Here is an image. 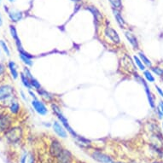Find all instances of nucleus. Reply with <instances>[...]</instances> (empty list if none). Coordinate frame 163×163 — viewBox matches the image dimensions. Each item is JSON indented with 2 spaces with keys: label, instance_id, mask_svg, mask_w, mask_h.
<instances>
[{
  "label": "nucleus",
  "instance_id": "1",
  "mask_svg": "<svg viewBox=\"0 0 163 163\" xmlns=\"http://www.w3.org/2000/svg\"><path fill=\"white\" fill-rule=\"evenodd\" d=\"M50 107H51V110H52V112L55 114V115L57 116V119L59 120L60 122L63 124V125L65 127V129L67 130V132H69V134L72 136L74 138H77L79 137V135L74 132V130H73V128L70 126L69 125V122L68 119H67L66 117L64 116V115L63 114L62 112V110H61V108L59 107V105H57V104H55V103H52V104H50Z\"/></svg>",
  "mask_w": 163,
  "mask_h": 163
},
{
  "label": "nucleus",
  "instance_id": "2",
  "mask_svg": "<svg viewBox=\"0 0 163 163\" xmlns=\"http://www.w3.org/2000/svg\"><path fill=\"white\" fill-rule=\"evenodd\" d=\"M3 136L9 144H18L23 138V129L21 126H11L3 133Z\"/></svg>",
  "mask_w": 163,
  "mask_h": 163
},
{
  "label": "nucleus",
  "instance_id": "3",
  "mask_svg": "<svg viewBox=\"0 0 163 163\" xmlns=\"http://www.w3.org/2000/svg\"><path fill=\"white\" fill-rule=\"evenodd\" d=\"M90 155L93 160L99 163H113L115 161L114 158L110 155L104 153L102 150H91Z\"/></svg>",
  "mask_w": 163,
  "mask_h": 163
},
{
  "label": "nucleus",
  "instance_id": "4",
  "mask_svg": "<svg viewBox=\"0 0 163 163\" xmlns=\"http://www.w3.org/2000/svg\"><path fill=\"white\" fill-rule=\"evenodd\" d=\"M120 64L122 69L125 70V72L133 74L137 73V66L135 64L133 59L129 57L127 54H124L120 60Z\"/></svg>",
  "mask_w": 163,
  "mask_h": 163
},
{
  "label": "nucleus",
  "instance_id": "5",
  "mask_svg": "<svg viewBox=\"0 0 163 163\" xmlns=\"http://www.w3.org/2000/svg\"><path fill=\"white\" fill-rule=\"evenodd\" d=\"M63 149H64V147H63L62 143L57 138H53L50 142L49 146H48V153L50 154V156L53 157L54 159H55L63 151Z\"/></svg>",
  "mask_w": 163,
  "mask_h": 163
},
{
  "label": "nucleus",
  "instance_id": "6",
  "mask_svg": "<svg viewBox=\"0 0 163 163\" xmlns=\"http://www.w3.org/2000/svg\"><path fill=\"white\" fill-rule=\"evenodd\" d=\"M55 163H74V156L69 150L64 148L55 158Z\"/></svg>",
  "mask_w": 163,
  "mask_h": 163
},
{
  "label": "nucleus",
  "instance_id": "7",
  "mask_svg": "<svg viewBox=\"0 0 163 163\" xmlns=\"http://www.w3.org/2000/svg\"><path fill=\"white\" fill-rule=\"evenodd\" d=\"M104 36L106 37L110 43H112L113 44H120V38L118 34L117 31H115V29L112 28L111 27H106L104 28Z\"/></svg>",
  "mask_w": 163,
  "mask_h": 163
},
{
  "label": "nucleus",
  "instance_id": "8",
  "mask_svg": "<svg viewBox=\"0 0 163 163\" xmlns=\"http://www.w3.org/2000/svg\"><path fill=\"white\" fill-rule=\"evenodd\" d=\"M12 117L9 114H3L0 116V133H4L12 126Z\"/></svg>",
  "mask_w": 163,
  "mask_h": 163
},
{
  "label": "nucleus",
  "instance_id": "9",
  "mask_svg": "<svg viewBox=\"0 0 163 163\" xmlns=\"http://www.w3.org/2000/svg\"><path fill=\"white\" fill-rule=\"evenodd\" d=\"M138 81L141 82V84L144 87V91H145V93H146V96H147V98H148V101H149V104H150V106L151 107V109L155 110V96L152 94L150 89L149 85H148L147 82H146V80H145L144 79H143L142 77H140V76H138Z\"/></svg>",
  "mask_w": 163,
  "mask_h": 163
},
{
  "label": "nucleus",
  "instance_id": "10",
  "mask_svg": "<svg viewBox=\"0 0 163 163\" xmlns=\"http://www.w3.org/2000/svg\"><path fill=\"white\" fill-rule=\"evenodd\" d=\"M32 106L33 108V110L39 115H46L49 113L47 107L45 106V104L43 101L39 100L38 98L33 99L32 101Z\"/></svg>",
  "mask_w": 163,
  "mask_h": 163
},
{
  "label": "nucleus",
  "instance_id": "11",
  "mask_svg": "<svg viewBox=\"0 0 163 163\" xmlns=\"http://www.w3.org/2000/svg\"><path fill=\"white\" fill-rule=\"evenodd\" d=\"M14 93V87L10 85H0V102L9 99L13 96Z\"/></svg>",
  "mask_w": 163,
  "mask_h": 163
},
{
  "label": "nucleus",
  "instance_id": "12",
  "mask_svg": "<svg viewBox=\"0 0 163 163\" xmlns=\"http://www.w3.org/2000/svg\"><path fill=\"white\" fill-rule=\"evenodd\" d=\"M52 129L53 132L58 136V138H68V132L65 129V127L63 126V124L60 122L59 120H55L52 123Z\"/></svg>",
  "mask_w": 163,
  "mask_h": 163
},
{
  "label": "nucleus",
  "instance_id": "13",
  "mask_svg": "<svg viewBox=\"0 0 163 163\" xmlns=\"http://www.w3.org/2000/svg\"><path fill=\"white\" fill-rule=\"evenodd\" d=\"M10 34H11V37H12L13 39L15 40V43H16V47H17V50H18V51L21 52V51L25 50L24 49H23L22 42H21V39H20L19 36H18V33H17V31H16L15 26L14 25L10 26Z\"/></svg>",
  "mask_w": 163,
  "mask_h": 163
},
{
  "label": "nucleus",
  "instance_id": "14",
  "mask_svg": "<svg viewBox=\"0 0 163 163\" xmlns=\"http://www.w3.org/2000/svg\"><path fill=\"white\" fill-rule=\"evenodd\" d=\"M6 7L7 6H4V10H6L7 13H8V16L10 17V19L13 22H18L23 18V14H22V12H21L19 10H9Z\"/></svg>",
  "mask_w": 163,
  "mask_h": 163
},
{
  "label": "nucleus",
  "instance_id": "15",
  "mask_svg": "<svg viewBox=\"0 0 163 163\" xmlns=\"http://www.w3.org/2000/svg\"><path fill=\"white\" fill-rule=\"evenodd\" d=\"M125 37L133 49H135V50L139 49V43H138V38H136V36L134 34H132V33H130V32H125Z\"/></svg>",
  "mask_w": 163,
  "mask_h": 163
},
{
  "label": "nucleus",
  "instance_id": "16",
  "mask_svg": "<svg viewBox=\"0 0 163 163\" xmlns=\"http://www.w3.org/2000/svg\"><path fill=\"white\" fill-rule=\"evenodd\" d=\"M37 92H38V94L42 97V99L45 102H47V103H53L54 101V96L51 93H50L49 91H47L46 90H44L43 88H40L39 90H37Z\"/></svg>",
  "mask_w": 163,
  "mask_h": 163
},
{
  "label": "nucleus",
  "instance_id": "17",
  "mask_svg": "<svg viewBox=\"0 0 163 163\" xmlns=\"http://www.w3.org/2000/svg\"><path fill=\"white\" fill-rule=\"evenodd\" d=\"M8 68H9V69H10V74H11L12 78L14 79H16L18 78V76H19V73H18V71H17V66H16V64L15 63V62L10 61L9 63H8Z\"/></svg>",
  "mask_w": 163,
  "mask_h": 163
},
{
  "label": "nucleus",
  "instance_id": "18",
  "mask_svg": "<svg viewBox=\"0 0 163 163\" xmlns=\"http://www.w3.org/2000/svg\"><path fill=\"white\" fill-rule=\"evenodd\" d=\"M114 16H115V18L116 22L119 24L120 27H121L122 28H125V22L124 21V18L122 17V16L120 15V13L118 10L116 9H114L113 10Z\"/></svg>",
  "mask_w": 163,
  "mask_h": 163
},
{
  "label": "nucleus",
  "instance_id": "19",
  "mask_svg": "<svg viewBox=\"0 0 163 163\" xmlns=\"http://www.w3.org/2000/svg\"><path fill=\"white\" fill-rule=\"evenodd\" d=\"M138 57H139V58L141 59V61L143 62V63H144V65L146 66V68H149V69H151L152 67H153V64H152V63H151V61L149 58H148L145 55H144V52H142V51H139L138 52Z\"/></svg>",
  "mask_w": 163,
  "mask_h": 163
},
{
  "label": "nucleus",
  "instance_id": "20",
  "mask_svg": "<svg viewBox=\"0 0 163 163\" xmlns=\"http://www.w3.org/2000/svg\"><path fill=\"white\" fill-rule=\"evenodd\" d=\"M20 77H21V80H22V84H23V85H24L26 88H28V90L33 89L31 86V83H30V79L24 73H21V74H20Z\"/></svg>",
  "mask_w": 163,
  "mask_h": 163
},
{
  "label": "nucleus",
  "instance_id": "21",
  "mask_svg": "<svg viewBox=\"0 0 163 163\" xmlns=\"http://www.w3.org/2000/svg\"><path fill=\"white\" fill-rule=\"evenodd\" d=\"M9 109H10V111L11 113L14 114V115H16V114L19 113L20 110H21V106H20V104L17 102L13 101V102L10 103Z\"/></svg>",
  "mask_w": 163,
  "mask_h": 163
},
{
  "label": "nucleus",
  "instance_id": "22",
  "mask_svg": "<svg viewBox=\"0 0 163 163\" xmlns=\"http://www.w3.org/2000/svg\"><path fill=\"white\" fill-rule=\"evenodd\" d=\"M132 59H133V61H134L135 64H136V66H137L138 69H140L141 71L146 70V66L143 63V62H142L141 59L139 58L138 56H136V55H135V56H133V57H132Z\"/></svg>",
  "mask_w": 163,
  "mask_h": 163
},
{
  "label": "nucleus",
  "instance_id": "23",
  "mask_svg": "<svg viewBox=\"0 0 163 163\" xmlns=\"http://www.w3.org/2000/svg\"><path fill=\"white\" fill-rule=\"evenodd\" d=\"M144 79L147 82H150V83H154L155 81V78L154 76L153 73L150 71V70H144Z\"/></svg>",
  "mask_w": 163,
  "mask_h": 163
},
{
  "label": "nucleus",
  "instance_id": "24",
  "mask_svg": "<svg viewBox=\"0 0 163 163\" xmlns=\"http://www.w3.org/2000/svg\"><path fill=\"white\" fill-rule=\"evenodd\" d=\"M30 83H31L32 88H34L35 90H39L40 88H42L40 83L38 82V80L37 79H35L33 76L30 79Z\"/></svg>",
  "mask_w": 163,
  "mask_h": 163
},
{
  "label": "nucleus",
  "instance_id": "25",
  "mask_svg": "<svg viewBox=\"0 0 163 163\" xmlns=\"http://www.w3.org/2000/svg\"><path fill=\"white\" fill-rule=\"evenodd\" d=\"M151 72L153 73L154 74H155V75L159 76V77H162L163 76V69L162 68H160V67H152L150 69Z\"/></svg>",
  "mask_w": 163,
  "mask_h": 163
},
{
  "label": "nucleus",
  "instance_id": "26",
  "mask_svg": "<svg viewBox=\"0 0 163 163\" xmlns=\"http://www.w3.org/2000/svg\"><path fill=\"white\" fill-rule=\"evenodd\" d=\"M19 57L20 58H21V60H22L23 63H25L27 66H33V61H32V58H29V57H26V56L22 55V54H19Z\"/></svg>",
  "mask_w": 163,
  "mask_h": 163
},
{
  "label": "nucleus",
  "instance_id": "27",
  "mask_svg": "<svg viewBox=\"0 0 163 163\" xmlns=\"http://www.w3.org/2000/svg\"><path fill=\"white\" fill-rule=\"evenodd\" d=\"M0 47L3 49V50L4 51V53L6 54L8 57H10V50L9 49V46H8V44L4 42L3 40H0Z\"/></svg>",
  "mask_w": 163,
  "mask_h": 163
},
{
  "label": "nucleus",
  "instance_id": "28",
  "mask_svg": "<svg viewBox=\"0 0 163 163\" xmlns=\"http://www.w3.org/2000/svg\"><path fill=\"white\" fill-rule=\"evenodd\" d=\"M111 5L114 7V9H120L121 8V0H109Z\"/></svg>",
  "mask_w": 163,
  "mask_h": 163
},
{
  "label": "nucleus",
  "instance_id": "29",
  "mask_svg": "<svg viewBox=\"0 0 163 163\" xmlns=\"http://www.w3.org/2000/svg\"><path fill=\"white\" fill-rule=\"evenodd\" d=\"M28 154L27 153V152H25V153H23V155H22V157H21V160H20V163H27L28 161Z\"/></svg>",
  "mask_w": 163,
  "mask_h": 163
},
{
  "label": "nucleus",
  "instance_id": "30",
  "mask_svg": "<svg viewBox=\"0 0 163 163\" xmlns=\"http://www.w3.org/2000/svg\"><path fill=\"white\" fill-rule=\"evenodd\" d=\"M27 163H36V160H35V156L33 154H30L28 155V160Z\"/></svg>",
  "mask_w": 163,
  "mask_h": 163
},
{
  "label": "nucleus",
  "instance_id": "31",
  "mask_svg": "<svg viewBox=\"0 0 163 163\" xmlns=\"http://www.w3.org/2000/svg\"><path fill=\"white\" fill-rule=\"evenodd\" d=\"M155 89H156L157 92H158V94L160 95V97H163V89H161V88L159 86V85H155Z\"/></svg>",
  "mask_w": 163,
  "mask_h": 163
},
{
  "label": "nucleus",
  "instance_id": "32",
  "mask_svg": "<svg viewBox=\"0 0 163 163\" xmlns=\"http://www.w3.org/2000/svg\"><path fill=\"white\" fill-rule=\"evenodd\" d=\"M5 71V66L3 65V63H0V75H2Z\"/></svg>",
  "mask_w": 163,
  "mask_h": 163
},
{
  "label": "nucleus",
  "instance_id": "33",
  "mask_svg": "<svg viewBox=\"0 0 163 163\" xmlns=\"http://www.w3.org/2000/svg\"><path fill=\"white\" fill-rule=\"evenodd\" d=\"M158 108H159V110L161 111V113L163 115V100H160L159 101V104H158Z\"/></svg>",
  "mask_w": 163,
  "mask_h": 163
},
{
  "label": "nucleus",
  "instance_id": "34",
  "mask_svg": "<svg viewBox=\"0 0 163 163\" xmlns=\"http://www.w3.org/2000/svg\"><path fill=\"white\" fill-rule=\"evenodd\" d=\"M21 97H22V98L24 101H28V97H26L25 93H24V91H21Z\"/></svg>",
  "mask_w": 163,
  "mask_h": 163
},
{
  "label": "nucleus",
  "instance_id": "35",
  "mask_svg": "<svg viewBox=\"0 0 163 163\" xmlns=\"http://www.w3.org/2000/svg\"><path fill=\"white\" fill-rule=\"evenodd\" d=\"M28 93H29V95H31V97H33V99H36V98H37V97H36L35 93L33 92V91H32V90H28Z\"/></svg>",
  "mask_w": 163,
  "mask_h": 163
},
{
  "label": "nucleus",
  "instance_id": "36",
  "mask_svg": "<svg viewBox=\"0 0 163 163\" xmlns=\"http://www.w3.org/2000/svg\"><path fill=\"white\" fill-rule=\"evenodd\" d=\"M5 109L3 106H0V116H2L3 114H5Z\"/></svg>",
  "mask_w": 163,
  "mask_h": 163
},
{
  "label": "nucleus",
  "instance_id": "37",
  "mask_svg": "<svg viewBox=\"0 0 163 163\" xmlns=\"http://www.w3.org/2000/svg\"><path fill=\"white\" fill-rule=\"evenodd\" d=\"M3 25V17L1 16V13H0V27H2Z\"/></svg>",
  "mask_w": 163,
  "mask_h": 163
},
{
  "label": "nucleus",
  "instance_id": "38",
  "mask_svg": "<svg viewBox=\"0 0 163 163\" xmlns=\"http://www.w3.org/2000/svg\"><path fill=\"white\" fill-rule=\"evenodd\" d=\"M152 163H163V162H161V161H160V160H155V161H153Z\"/></svg>",
  "mask_w": 163,
  "mask_h": 163
},
{
  "label": "nucleus",
  "instance_id": "39",
  "mask_svg": "<svg viewBox=\"0 0 163 163\" xmlns=\"http://www.w3.org/2000/svg\"><path fill=\"white\" fill-rule=\"evenodd\" d=\"M113 163H126V162H124V161H114Z\"/></svg>",
  "mask_w": 163,
  "mask_h": 163
},
{
  "label": "nucleus",
  "instance_id": "40",
  "mask_svg": "<svg viewBox=\"0 0 163 163\" xmlns=\"http://www.w3.org/2000/svg\"><path fill=\"white\" fill-rule=\"evenodd\" d=\"M9 1H10V3H13V2H14V1H15V0H9Z\"/></svg>",
  "mask_w": 163,
  "mask_h": 163
},
{
  "label": "nucleus",
  "instance_id": "41",
  "mask_svg": "<svg viewBox=\"0 0 163 163\" xmlns=\"http://www.w3.org/2000/svg\"><path fill=\"white\" fill-rule=\"evenodd\" d=\"M161 80H162V81H163V76H162V77H161Z\"/></svg>",
  "mask_w": 163,
  "mask_h": 163
},
{
  "label": "nucleus",
  "instance_id": "42",
  "mask_svg": "<svg viewBox=\"0 0 163 163\" xmlns=\"http://www.w3.org/2000/svg\"><path fill=\"white\" fill-rule=\"evenodd\" d=\"M162 130H163V121H162Z\"/></svg>",
  "mask_w": 163,
  "mask_h": 163
},
{
  "label": "nucleus",
  "instance_id": "43",
  "mask_svg": "<svg viewBox=\"0 0 163 163\" xmlns=\"http://www.w3.org/2000/svg\"><path fill=\"white\" fill-rule=\"evenodd\" d=\"M1 1H2V0H0V3H1Z\"/></svg>",
  "mask_w": 163,
  "mask_h": 163
},
{
  "label": "nucleus",
  "instance_id": "44",
  "mask_svg": "<svg viewBox=\"0 0 163 163\" xmlns=\"http://www.w3.org/2000/svg\"><path fill=\"white\" fill-rule=\"evenodd\" d=\"M0 54H1V51H0Z\"/></svg>",
  "mask_w": 163,
  "mask_h": 163
}]
</instances>
